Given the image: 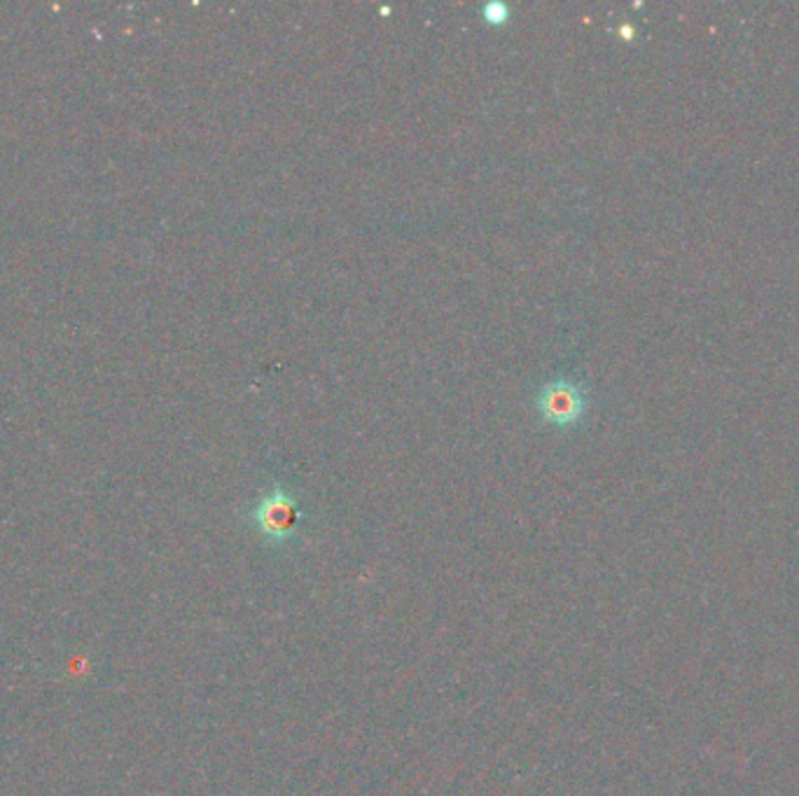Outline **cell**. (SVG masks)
Instances as JSON below:
<instances>
[{"instance_id":"obj_2","label":"cell","mask_w":799,"mask_h":796,"mask_svg":"<svg viewBox=\"0 0 799 796\" xmlns=\"http://www.w3.org/2000/svg\"><path fill=\"white\" fill-rule=\"evenodd\" d=\"M536 404L545 420L555 423V426H571L584 414L587 395L573 379L557 377L540 388Z\"/></svg>"},{"instance_id":"obj_1","label":"cell","mask_w":799,"mask_h":796,"mask_svg":"<svg viewBox=\"0 0 799 796\" xmlns=\"http://www.w3.org/2000/svg\"><path fill=\"white\" fill-rule=\"evenodd\" d=\"M301 519V509L295 495L283 486L274 484L251 509V521L270 542H288Z\"/></svg>"},{"instance_id":"obj_3","label":"cell","mask_w":799,"mask_h":796,"mask_svg":"<svg viewBox=\"0 0 799 796\" xmlns=\"http://www.w3.org/2000/svg\"><path fill=\"white\" fill-rule=\"evenodd\" d=\"M507 16H510V8L505 3H501V0H491V3L484 5V20H489V22L501 24L507 20Z\"/></svg>"}]
</instances>
